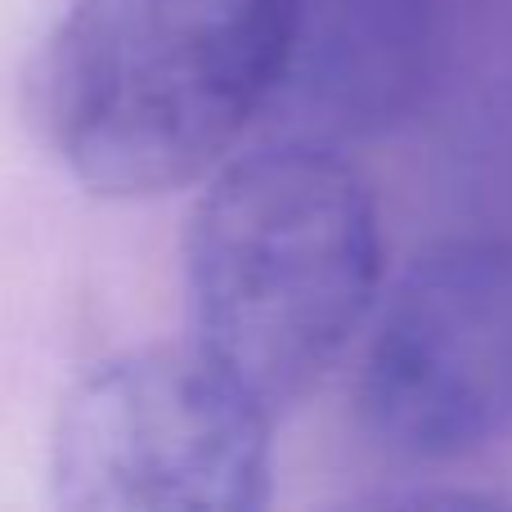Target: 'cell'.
Returning a JSON list of instances; mask_svg holds the SVG:
<instances>
[{
	"mask_svg": "<svg viewBox=\"0 0 512 512\" xmlns=\"http://www.w3.org/2000/svg\"><path fill=\"white\" fill-rule=\"evenodd\" d=\"M378 283V207L333 144L279 135L225 162L189 216V342L265 409L333 369Z\"/></svg>",
	"mask_w": 512,
	"mask_h": 512,
	"instance_id": "6da1fadb",
	"label": "cell"
},
{
	"mask_svg": "<svg viewBox=\"0 0 512 512\" xmlns=\"http://www.w3.org/2000/svg\"><path fill=\"white\" fill-rule=\"evenodd\" d=\"M283 0H72L36 68V113L72 180L162 198L265 117Z\"/></svg>",
	"mask_w": 512,
	"mask_h": 512,
	"instance_id": "7a4b0ae2",
	"label": "cell"
},
{
	"mask_svg": "<svg viewBox=\"0 0 512 512\" xmlns=\"http://www.w3.org/2000/svg\"><path fill=\"white\" fill-rule=\"evenodd\" d=\"M270 414L194 342L122 351L63 391L50 495L72 512H256L274 490Z\"/></svg>",
	"mask_w": 512,
	"mask_h": 512,
	"instance_id": "3957f363",
	"label": "cell"
},
{
	"mask_svg": "<svg viewBox=\"0 0 512 512\" xmlns=\"http://www.w3.org/2000/svg\"><path fill=\"white\" fill-rule=\"evenodd\" d=\"M360 418L409 463H459L512 432V239L463 234L409 261L364 351Z\"/></svg>",
	"mask_w": 512,
	"mask_h": 512,
	"instance_id": "277c9868",
	"label": "cell"
},
{
	"mask_svg": "<svg viewBox=\"0 0 512 512\" xmlns=\"http://www.w3.org/2000/svg\"><path fill=\"white\" fill-rule=\"evenodd\" d=\"M432 0H283V50L265 117L288 140L387 131L427 77Z\"/></svg>",
	"mask_w": 512,
	"mask_h": 512,
	"instance_id": "5b68a950",
	"label": "cell"
}]
</instances>
